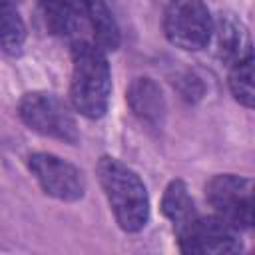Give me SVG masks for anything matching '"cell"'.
I'll use <instances>...</instances> for the list:
<instances>
[{"label": "cell", "instance_id": "obj_15", "mask_svg": "<svg viewBox=\"0 0 255 255\" xmlns=\"http://www.w3.org/2000/svg\"><path fill=\"white\" fill-rule=\"evenodd\" d=\"M10 2H14V4H16V2H20V0H10Z\"/></svg>", "mask_w": 255, "mask_h": 255}, {"label": "cell", "instance_id": "obj_1", "mask_svg": "<svg viewBox=\"0 0 255 255\" xmlns=\"http://www.w3.org/2000/svg\"><path fill=\"white\" fill-rule=\"evenodd\" d=\"M112 92V74L104 50L92 42L78 40L72 48L70 100L76 112L90 120L106 114Z\"/></svg>", "mask_w": 255, "mask_h": 255}, {"label": "cell", "instance_id": "obj_5", "mask_svg": "<svg viewBox=\"0 0 255 255\" xmlns=\"http://www.w3.org/2000/svg\"><path fill=\"white\" fill-rule=\"evenodd\" d=\"M205 197L215 215L231 223L235 229H247L253 223V183L247 177L221 173L205 185Z\"/></svg>", "mask_w": 255, "mask_h": 255}, {"label": "cell", "instance_id": "obj_9", "mask_svg": "<svg viewBox=\"0 0 255 255\" xmlns=\"http://www.w3.org/2000/svg\"><path fill=\"white\" fill-rule=\"evenodd\" d=\"M128 104L131 112L145 124L157 126L165 116V100L161 88L151 78H135L128 88Z\"/></svg>", "mask_w": 255, "mask_h": 255}, {"label": "cell", "instance_id": "obj_7", "mask_svg": "<svg viewBox=\"0 0 255 255\" xmlns=\"http://www.w3.org/2000/svg\"><path fill=\"white\" fill-rule=\"evenodd\" d=\"M237 231L239 229H235L219 215H211V217L197 215L183 231L177 233V241L183 253H193V255L237 253L241 251V241Z\"/></svg>", "mask_w": 255, "mask_h": 255}, {"label": "cell", "instance_id": "obj_8", "mask_svg": "<svg viewBox=\"0 0 255 255\" xmlns=\"http://www.w3.org/2000/svg\"><path fill=\"white\" fill-rule=\"evenodd\" d=\"M40 12L50 34L60 38H80L88 28L80 0H40Z\"/></svg>", "mask_w": 255, "mask_h": 255}, {"label": "cell", "instance_id": "obj_11", "mask_svg": "<svg viewBox=\"0 0 255 255\" xmlns=\"http://www.w3.org/2000/svg\"><path fill=\"white\" fill-rule=\"evenodd\" d=\"M161 211L173 223L175 235L179 231H183L197 217L193 199L187 191V185L181 179H173L165 187V193H163V199H161Z\"/></svg>", "mask_w": 255, "mask_h": 255}, {"label": "cell", "instance_id": "obj_2", "mask_svg": "<svg viewBox=\"0 0 255 255\" xmlns=\"http://www.w3.org/2000/svg\"><path fill=\"white\" fill-rule=\"evenodd\" d=\"M96 171L118 225L128 233L141 231L149 219V197L139 175L110 155L100 157Z\"/></svg>", "mask_w": 255, "mask_h": 255}, {"label": "cell", "instance_id": "obj_4", "mask_svg": "<svg viewBox=\"0 0 255 255\" xmlns=\"http://www.w3.org/2000/svg\"><path fill=\"white\" fill-rule=\"evenodd\" d=\"M165 38L189 52L203 50L213 34V20L203 0H171L163 16Z\"/></svg>", "mask_w": 255, "mask_h": 255}, {"label": "cell", "instance_id": "obj_10", "mask_svg": "<svg viewBox=\"0 0 255 255\" xmlns=\"http://www.w3.org/2000/svg\"><path fill=\"white\" fill-rule=\"evenodd\" d=\"M82 10L92 30L96 46L102 50H118L120 46V28L106 4V0H80Z\"/></svg>", "mask_w": 255, "mask_h": 255}, {"label": "cell", "instance_id": "obj_12", "mask_svg": "<svg viewBox=\"0 0 255 255\" xmlns=\"http://www.w3.org/2000/svg\"><path fill=\"white\" fill-rule=\"evenodd\" d=\"M24 40L26 26L16 10V4L10 0H0V48L16 54L24 46Z\"/></svg>", "mask_w": 255, "mask_h": 255}, {"label": "cell", "instance_id": "obj_6", "mask_svg": "<svg viewBox=\"0 0 255 255\" xmlns=\"http://www.w3.org/2000/svg\"><path fill=\"white\" fill-rule=\"evenodd\" d=\"M28 167L38 179L44 193L50 197H56L60 201H78L86 193L84 173L74 163L54 153H32L28 157Z\"/></svg>", "mask_w": 255, "mask_h": 255}, {"label": "cell", "instance_id": "obj_14", "mask_svg": "<svg viewBox=\"0 0 255 255\" xmlns=\"http://www.w3.org/2000/svg\"><path fill=\"white\" fill-rule=\"evenodd\" d=\"M229 88H231L233 98L241 106L253 108V100H255V92H253V56H247V58L231 64Z\"/></svg>", "mask_w": 255, "mask_h": 255}, {"label": "cell", "instance_id": "obj_13", "mask_svg": "<svg viewBox=\"0 0 255 255\" xmlns=\"http://www.w3.org/2000/svg\"><path fill=\"white\" fill-rule=\"evenodd\" d=\"M221 56L231 64L247 58V56H253L251 54V44H249V38L241 26V22L237 20H231V18H225L221 22Z\"/></svg>", "mask_w": 255, "mask_h": 255}, {"label": "cell", "instance_id": "obj_3", "mask_svg": "<svg viewBox=\"0 0 255 255\" xmlns=\"http://www.w3.org/2000/svg\"><path fill=\"white\" fill-rule=\"evenodd\" d=\"M18 114L30 129H34L46 137L62 139L72 145L78 143V139H80L78 126H76L72 112L54 94H48V92L24 94V98L20 100V106H18Z\"/></svg>", "mask_w": 255, "mask_h": 255}]
</instances>
